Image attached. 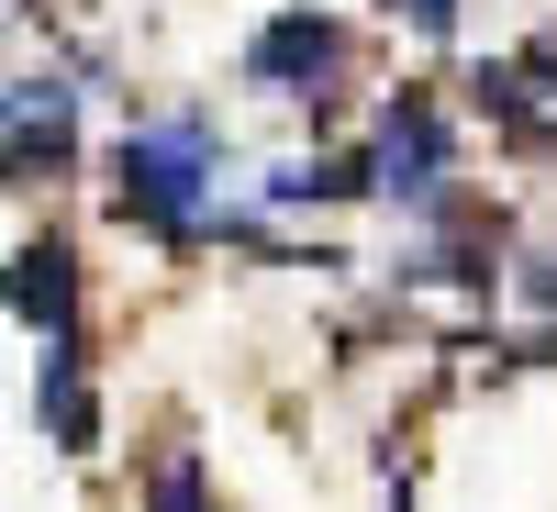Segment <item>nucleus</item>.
Instances as JSON below:
<instances>
[{
	"label": "nucleus",
	"instance_id": "nucleus-1",
	"mask_svg": "<svg viewBox=\"0 0 557 512\" xmlns=\"http://www.w3.org/2000/svg\"><path fill=\"white\" fill-rule=\"evenodd\" d=\"M212 167H223V146H212L201 112H178V123H134L123 157H112V201H123L134 223H157V235H190V223L212 212Z\"/></svg>",
	"mask_w": 557,
	"mask_h": 512
},
{
	"label": "nucleus",
	"instance_id": "nucleus-5",
	"mask_svg": "<svg viewBox=\"0 0 557 512\" xmlns=\"http://www.w3.org/2000/svg\"><path fill=\"white\" fill-rule=\"evenodd\" d=\"M0 301H12L34 335H78V246H67V235L12 246V267H0Z\"/></svg>",
	"mask_w": 557,
	"mask_h": 512
},
{
	"label": "nucleus",
	"instance_id": "nucleus-8",
	"mask_svg": "<svg viewBox=\"0 0 557 512\" xmlns=\"http://www.w3.org/2000/svg\"><path fill=\"white\" fill-rule=\"evenodd\" d=\"M146 512H212V490H201V457H168V469L146 479Z\"/></svg>",
	"mask_w": 557,
	"mask_h": 512
},
{
	"label": "nucleus",
	"instance_id": "nucleus-9",
	"mask_svg": "<svg viewBox=\"0 0 557 512\" xmlns=\"http://www.w3.org/2000/svg\"><path fill=\"white\" fill-rule=\"evenodd\" d=\"M391 12H401L412 34H457V0H391Z\"/></svg>",
	"mask_w": 557,
	"mask_h": 512
},
{
	"label": "nucleus",
	"instance_id": "nucleus-6",
	"mask_svg": "<svg viewBox=\"0 0 557 512\" xmlns=\"http://www.w3.org/2000/svg\"><path fill=\"white\" fill-rule=\"evenodd\" d=\"M34 424L57 435L67 457L101 446V401H89V357H78V335H45V367H34Z\"/></svg>",
	"mask_w": 557,
	"mask_h": 512
},
{
	"label": "nucleus",
	"instance_id": "nucleus-7",
	"mask_svg": "<svg viewBox=\"0 0 557 512\" xmlns=\"http://www.w3.org/2000/svg\"><path fill=\"white\" fill-rule=\"evenodd\" d=\"M480 101L513 123V134H557V23L524 45V57H502V67H480Z\"/></svg>",
	"mask_w": 557,
	"mask_h": 512
},
{
	"label": "nucleus",
	"instance_id": "nucleus-2",
	"mask_svg": "<svg viewBox=\"0 0 557 512\" xmlns=\"http://www.w3.org/2000/svg\"><path fill=\"white\" fill-rule=\"evenodd\" d=\"M446 178H457V146H446V112L424 89H401L380 112V146H368V190H391L401 212H446Z\"/></svg>",
	"mask_w": 557,
	"mask_h": 512
},
{
	"label": "nucleus",
	"instance_id": "nucleus-10",
	"mask_svg": "<svg viewBox=\"0 0 557 512\" xmlns=\"http://www.w3.org/2000/svg\"><path fill=\"white\" fill-rule=\"evenodd\" d=\"M524 301H535V312H557V246H546V257H524Z\"/></svg>",
	"mask_w": 557,
	"mask_h": 512
},
{
	"label": "nucleus",
	"instance_id": "nucleus-4",
	"mask_svg": "<svg viewBox=\"0 0 557 512\" xmlns=\"http://www.w3.org/2000/svg\"><path fill=\"white\" fill-rule=\"evenodd\" d=\"M246 78L257 89H278V101H323V89L346 78V23L335 12H278V23H257V45H246Z\"/></svg>",
	"mask_w": 557,
	"mask_h": 512
},
{
	"label": "nucleus",
	"instance_id": "nucleus-3",
	"mask_svg": "<svg viewBox=\"0 0 557 512\" xmlns=\"http://www.w3.org/2000/svg\"><path fill=\"white\" fill-rule=\"evenodd\" d=\"M78 167V89L67 78H0V190Z\"/></svg>",
	"mask_w": 557,
	"mask_h": 512
}]
</instances>
